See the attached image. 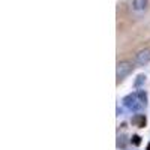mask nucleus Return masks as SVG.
<instances>
[{
    "instance_id": "f257e3e1",
    "label": "nucleus",
    "mask_w": 150,
    "mask_h": 150,
    "mask_svg": "<svg viewBox=\"0 0 150 150\" xmlns=\"http://www.w3.org/2000/svg\"><path fill=\"white\" fill-rule=\"evenodd\" d=\"M122 102H123L125 107H126L129 111H132V112H141L146 108V105L138 99V96H137V92L126 95V96L122 99Z\"/></svg>"
},
{
    "instance_id": "f03ea898",
    "label": "nucleus",
    "mask_w": 150,
    "mask_h": 150,
    "mask_svg": "<svg viewBox=\"0 0 150 150\" xmlns=\"http://www.w3.org/2000/svg\"><path fill=\"white\" fill-rule=\"evenodd\" d=\"M134 68H135L134 63L129 62V60H120V62H117V65H116V78H117V81L120 83L126 77H129V75L132 74V71H134Z\"/></svg>"
},
{
    "instance_id": "7ed1b4c3",
    "label": "nucleus",
    "mask_w": 150,
    "mask_h": 150,
    "mask_svg": "<svg viewBox=\"0 0 150 150\" xmlns=\"http://www.w3.org/2000/svg\"><path fill=\"white\" fill-rule=\"evenodd\" d=\"M135 62L140 66H146L150 63V48H143L135 54Z\"/></svg>"
},
{
    "instance_id": "20e7f679",
    "label": "nucleus",
    "mask_w": 150,
    "mask_h": 150,
    "mask_svg": "<svg viewBox=\"0 0 150 150\" xmlns=\"http://www.w3.org/2000/svg\"><path fill=\"white\" fill-rule=\"evenodd\" d=\"M131 123L137 128H146V123H147V117L144 114H140V112H137V114L132 117Z\"/></svg>"
},
{
    "instance_id": "39448f33",
    "label": "nucleus",
    "mask_w": 150,
    "mask_h": 150,
    "mask_svg": "<svg viewBox=\"0 0 150 150\" xmlns=\"http://www.w3.org/2000/svg\"><path fill=\"white\" fill-rule=\"evenodd\" d=\"M132 6H134L135 11L143 12V11H146L147 6H149V0H134V2H132Z\"/></svg>"
},
{
    "instance_id": "423d86ee",
    "label": "nucleus",
    "mask_w": 150,
    "mask_h": 150,
    "mask_svg": "<svg viewBox=\"0 0 150 150\" xmlns=\"http://www.w3.org/2000/svg\"><path fill=\"white\" fill-rule=\"evenodd\" d=\"M128 143H131V141L128 140V137L125 135V134H122V135L117 137V149L125 150V149H126V146H128Z\"/></svg>"
},
{
    "instance_id": "0eeeda50",
    "label": "nucleus",
    "mask_w": 150,
    "mask_h": 150,
    "mask_svg": "<svg viewBox=\"0 0 150 150\" xmlns=\"http://www.w3.org/2000/svg\"><path fill=\"white\" fill-rule=\"evenodd\" d=\"M146 80H147V77H146L144 74H140V75H137V80L134 81V89H137V90H140L141 87L144 86Z\"/></svg>"
},
{
    "instance_id": "6e6552de",
    "label": "nucleus",
    "mask_w": 150,
    "mask_h": 150,
    "mask_svg": "<svg viewBox=\"0 0 150 150\" xmlns=\"http://www.w3.org/2000/svg\"><path fill=\"white\" fill-rule=\"evenodd\" d=\"M137 96H138V99L140 101L147 107V93H146V90H143V89H140L138 92H137Z\"/></svg>"
},
{
    "instance_id": "1a4fd4ad",
    "label": "nucleus",
    "mask_w": 150,
    "mask_h": 150,
    "mask_svg": "<svg viewBox=\"0 0 150 150\" xmlns=\"http://www.w3.org/2000/svg\"><path fill=\"white\" fill-rule=\"evenodd\" d=\"M129 141H131L132 146H140V144H141V137L137 135V134H134L131 138H129Z\"/></svg>"
},
{
    "instance_id": "9d476101",
    "label": "nucleus",
    "mask_w": 150,
    "mask_h": 150,
    "mask_svg": "<svg viewBox=\"0 0 150 150\" xmlns=\"http://www.w3.org/2000/svg\"><path fill=\"white\" fill-rule=\"evenodd\" d=\"M122 112H123V110L120 107H117V116H122Z\"/></svg>"
},
{
    "instance_id": "9b49d317",
    "label": "nucleus",
    "mask_w": 150,
    "mask_h": 150,
    "mask_svg": "<svg viewBox=\"0 0 150 150\" xmlns=\"http://www.w3.org/2000/svg\"><path fill=\"white\" fill-rule=\"evenodd\" d=\"M146 150H150V143L147 144V149H146Z\"/></svg>"
}]
</instances>
